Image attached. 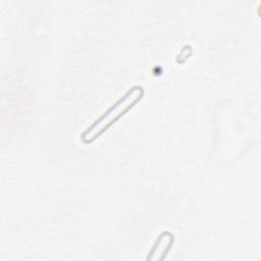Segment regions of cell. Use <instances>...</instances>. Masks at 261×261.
<instances>
[{
    "label": "cell",
    "mask_w": 261,
    "mask_h": 261,
    "mask_svg": "<svg viewBox=\"0 0 261 261\" xmlns=\"http://www.w3.org/2000/svg\"><path fill=\"white\" fill-rule=\"evenodd\" d=\"M144 93L145 91L143 87L138 85H135L128 89L123 96H121L84 130V133L81 135L82 141L86 144L94 142L118 119L126 114L143 98Z\"/></svg>",
    "instance_id": "obj_1"
},
{
    "label": "cell",
    "mask_w": 261,
    "mask_h": 261,
    "mask_svg": "<svg viewBox=\"0 0 261 261\" xmlns=\"http://www.w3.org/2000/svg\"><path fill=\"white\" fill-rule=\"evenodd\" d=\"M174 241V237L171 232L169 231H163L158 236L157 241L155 242L154 246L152 247L151 251H150V255L148 256V258H150L152 255H154L155 253H160V260L165 258V255L169 252V250L172 247Z\"/></svg>",
    "instance_id": "obj_2"
}]
</instances>
